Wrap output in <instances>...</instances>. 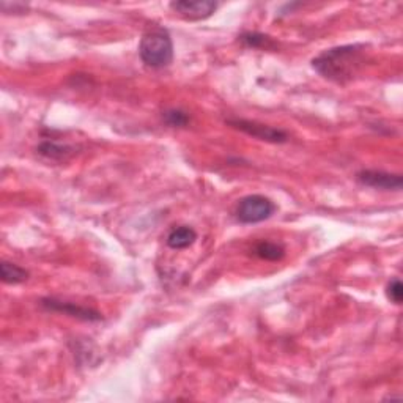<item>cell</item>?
Listing matches in <instances>:
<instances>
[{
	"mask_svg": "<svg viewBox=\"0 0 403 403\" xmlns=\"http://www.w3.org/2000/svg\"><path fill=\"white\" fill-rule=\"evenodd\" d=\"M365 65L364 44H347L322 52L312 61V66L320 76L328 80L345 84L352 80Z\"/></svg>",
	"mask_w": 403,
	"mask_h": 403,
	"instance_id": "6da1fadb",
	"label": "cell"
},
{
	"mask_svg": "<svg viewBox=\"0 0 403 403\" xmlns=\"http://www.w3.org/2000/svg\"><path fill=\"white\" fill-rule=\"evenodd\" d=\"M142 62L150 68H164L174 58V43L170 33L162 27H153L142 36L139 44Z\"/></svg>",
	"mask_w": 403,
	"mask_h": 403,
	"instance_id": "7a4b0ae2",
	"label": "cell"
},
{
	"mask_svg": "<svg viewBox=\"0 0 403 403\" xmlns=\"http://www.w3.org/2000/svg\"><path fill=\"white\" fill-rule=\"evenodd\" d=\"M274 211L276 205L270 199L253 194V196H248L240 200L235 214L241 224H257L270 219Z\"/></svg>",
	"mask_w": 403,
	"mask_h": 403,
	"instance_id": "3957f363",
	"label": "cell"
},
{
	"mask_svg": "<svg viewBox=\"0 0 403 403\" xmlns=\"http://www.w3.org/2000/svg\"><path fill=\"white\" fill-rule=\"evenodd\" d=\"M229 125L234 126V128L240 130L249 136L265 140V142H271V144H283L287 142L288 136L287 132H283L282 130L273 128V126H266V125H260L256 122H249V120H229Z\"/></svg>",
	"mask_w": 403,
	"mask_h": 403,
	"instance_id": "277c9868",
	"label": "cell"
},
{
	"mask_svg": "<svg viewBox=\"0 0 403 403\" xmlns=\"http://www.w3.org/2000/svg\"><path fill=\"white\" fill-rule=\"evenodd\" d=\"M170 9L180 13L186 19L200 21L210 18L218 10V4L211 0H180V2H172Z\"/></svg>",
	"mask_w": 403,
	"mask_h": 403,
	"instance_id": "5b68a950",
	"label": "cell"
},
{
	"mask_svg": "<svg viewBox=\"0 0 403 403\" xmlns=\"http://www.w3.org/2000/svg\"><path fill=\"white\" fill-rule=\"evenodd\" d=\"M357 182L364 186L383 191H400L403 186L400 175L387 174V172L382 170H362L357 174Z\"/></svg>",
	"mask_w": 403,
	"mask_h": 403,
	"instance_id": "8992f818",
	"label": "cell"
},
{
	"mask_svg": "<svg viewBox=\"0 0 403 403\" xmlns=\"http://www.w3.org/2000/svg\"><path fill=\"white\" fill-rule=\"evenodd\" d=\"M41 305L48 310L62 312L65 313V315H70L78 320H84V322H100V320L103 318L101 313L93 309L82 308V305H78L74 303L58 301V300H54V298H46V300H41Z\"/></svg>",
	"mask_w": 403,
	"mask_h": 403,
	"instance_id": "52a82bcc",
	"label": "cell"
},
{
	"mask_svg": "<svg viewBox=\"0 0 403 403\" xmlns=\"http://www.w3.org/2000/svg\"><path fill=\"white\" fill-rule=\"evenodd\" d=\"M196 240H197L196 230L188 226H182L174 229L167 235V246L172 249H186L196 243Z\"/></svg>",
	"mask_w": 403,
	"mask_h": 403,
	"instance_id": "ba28073f",
	"label": "cell"
},
{
	"mask_svg": "<svg viewBox=\"0 0 403 403\" xmlns=\"http://www.w3.org/2000/svg\"><path fill=\"white\" fill-rule=\"evenodd\" d=\"M76 152V148L70 147L66 144H57V142H43L38 147V153L43 155L44 158H49L52 161H66Z\"/></svg>",
	"mask_w": 403,
	"mask_h": 403,
	"instance_id": "9c48e42d",
	"label": "cell"
},
{
	"mask_svg": "<svg viewBox=\"0 0 403 403\" xmlns=\"http://www.w3.org/2000/svg\"><path fill=\"white\" fill-rule=\"evenodd\" d=\"M253 252H256L257 257H260L262 260H268V262H278V260H282L283 256H286L283 246L273 241L257 243L256 248H253Z\"/></svg>",
	"mask_w": 403,
	"mask_h": 403,
	"instance_id": "30bf717a",
	"label": "cell"
},
{
	"mask_svg": "<svg viewBox=\"0 0 403 403\" xmlns=\"http://www.w3.org/2000/svg\"><path fill=\"white\" fill-rule=\"evenodd\" d=\"M0 274H2V281L5 283H13V286L28 279V271L10 262H2V265H0Z\"/></svg>",
	"mask_w": 403,
	"mask_h": 403,
	"instance_id": "8fae6325",
	"label": "cell"
},
{
	"mask_svg": "<svg viewBox=\"0 0 403 403\" xmlns=\"http://www.w3.org/2000/svg\"><path fill=\"white\" fill-rule=\"evenodd\" d=\"M240 40L246 44L248 48H273L274 43L271 41L270 36L258 32H246L240 36Z\"/></svg>",
	"mask_w": 403,
	"mask_h": 403,
	"instance_id": "7c38bea8",
	"label": "cell"
},
{
	"mask_svg": "<svg viewBox=\"0 0 403 403\" xmlns=\"http://www.w3.org/2000/svg\"><path fill=\"white\" fill-rule=\"evenodd\" d=\"M162 118H164V122H166L169 126H174V128H183V126L189 123V115L180 109L166 110L164 112Z\"/></svg>",
	"mask_w": 403,
	"mask_h": 403,
	"instance_id": "4fadbf2b",
	"label": "cell"
},
{
	"mask_svg": "<svg viewBox=\"0 0 403 403\" xmlns=\"http://www.w3.org/2000/svg\"><path fill=\"white\" fill-rule=\"evenodd\" d=\"M386 295L394 304H402L403 300V286L399 279H394L389 282V286L386 288Z\"/></svg>",
	"mask_w": 403,
	"mask_h": 403,
	"instance_id": "5bb4252c",
	"label": "cell"
}]
</instances>
